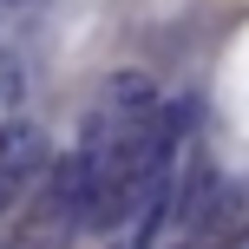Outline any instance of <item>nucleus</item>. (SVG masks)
Listing matches in <instances>:
<instances>
[{
    "mask_svg": "<svg viewBox=\"0 0 249 249\" xmlns=\"http://www.w3.org/2000/svg\"><path fill=\"white\" fill-rule=\"evenodd\" d=\"M13 230H20V216H13V203L0 197V249H13Z\"/></svg>",
    "mask_w": 249,
    "mask_h": 249,
    "instance_id": "obj_3",
    "label": "nucleus"
},
{
    "mask_svg": "<svg viewBox=\"0 0 249 249\" xmlns=\"http://www.w3.org/2000/svg\"><path fill=\"white\" fill-rule=\"evenodd\" d=\"M243 223H249V190H216V203H210L197 236H236Z\"/></svg>",
    "mask_w": 249,
    "mask_h": 249,
    "instance_id": "obj_2",
    "label": "nucleus"
},
{
    "mask_svg": "<svg viewBox=\"0 0 249 249\" xmlns=\"http://www.w3.org/2000/svg\"><path fill=\"white\" fill-rule=\"evenodd\" d=\"M46 164V131L39 124H0V190L33 177Z\"/></svg>",
    "mask_w": 249,
    "mask_h": 249,
    "instance_id": "obj_1",
    "label": "nucleus"
}]
</instances>
